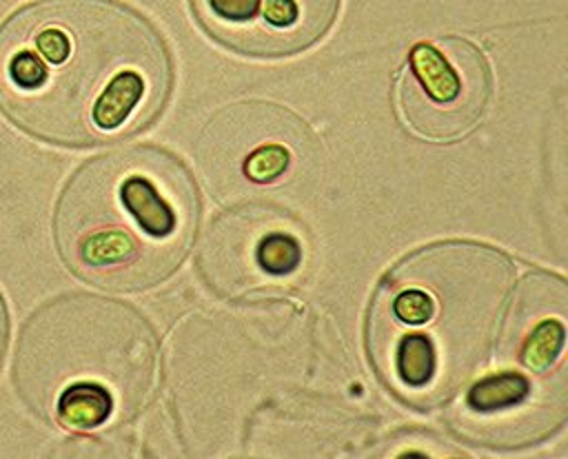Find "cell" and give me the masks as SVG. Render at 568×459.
<instances>
[{"mask_svg":"<svg viewBox=\"0 0 568 459\" xmlns=\"http://www.w3.org/2000/svg\"><path fill=\"white\" fill-rule=\"evenodd\" d=\"M197 217V188L180 157L158 146H124L73 171L55 202L53 239L82 282L133 293L175 273Z\"/></svg>","mask_w":568,"mask_h":459,"instance_id":"cell-3","label":"cell"},{"mask_svg":"<svg viewBox=\"0 0 568 459\" xmlns=\"http://www.w3.org/2000/svg\"><path fill=\"white\" fill-rule=\"evenodd\" d=\"M173 86L162 33L120 0H40L0 24V113L55 146H95L155 122Z\"/></svg>","mask_w":568,"mask_h":459,"instance_id":"cell-1","label":"cell"},{"mask_svg":"<svg viewBox=\"0 0 568 459\" xmlns=\"http://www.w3.org/2000/svg\"><path fill=\"white\" fill-rule=\"evenodd\" d=\"M393 89L406 131L446 144L466 137L481 122L493 95V73L475 42L444 35L413 44Z\"/></svg>","mask_w":568,"mask_h":459,"instance_id":"cell-5","label":"cell"},{"mask_svg":"<svg viewBox=\"0 0 568 459\" xmlns=\"http://www.w3.org/2000/svg\"><path fill=\"white\" fill-rule=\"evenodd\" d=\"M7 339H9V310H7L4 297L0 293V364H2V357L7 350Z\"/></svg>","mask_w":568,"mask_h":459,"instance_id":"cell-9","label":"cell"},{"mask_svg":"<svg viewBox=\"0 0 568 459\" xmlns=\"http://www.w3.org/2000/svg\"><path fill=\"white\" fill-rule=\"evenodd\" d=\"M515 266L499 248L435 242L402 257L377 284L366 322L375 370L406 404L435 408L488 364Z\"/></svg>","mask_w":568,"mask_h":459,"instance_id":"cell-2","label":"cell"},{"mask_svg":"<svg viewBox=\"0 0 568 459\" xmlns=\"http://www.w3.org/2000/svg\"><path fill=\"white\" fill-rule=\"evenodd\" d=\"M564 348V324L548 319L526 337L519 359L532 370H546Z\"/></svg>","mask_w":568,"mask_h":459,"instance_id":"cell-8","label":"cell"},{"mask_svg":"<svg viewBox=\"0 0 568 459\" xmlns=\"http://www.w3.org/2000/svg\"><path fill=\"white\" fill-rule=\"evenodd\" d=\"M306 259L302 228L282 211L242 206L220 215L206 235L211 279L231 268V284L264 286L291 279Z\"/></svg>","mask_w":568,"mask_h":459,"instance_id":"cell-7","label":"cell"},{"mask_svg":"<svg viewBox=\"0 0 568 459\" xmlns=\"http://www.w3.org/2000/svg\"><path fill=\"white\" fill-rule=\"evenodd\" d=\"M202 31L248 58H284L311 49L333 27L339 0H189Z\"/></svg>","mask_w":568,"mask_h":459,"instance_id":"cell-6","label":"cell"},{"mask_svg":"<svg viewBox=\"0 0 568 459\" xmlns=\"http://www.w3.org/2000/svg\"><path fill=\"white\" fill-rule=\"evenodd\" d=\"M98 297L67 295L40 306L22 326L13 381L42 419L73 432L106 426L118 408L115 357L95 337Z\"/></svg>","mask_w":568,"mask_h":459,"instance_id":"cell-4","label":"cell"}]
</instances>
